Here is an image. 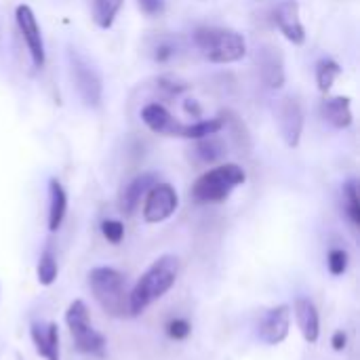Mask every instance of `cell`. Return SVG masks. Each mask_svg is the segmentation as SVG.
<instances>
[{"instance_id":"6da1fadb","label":"cell","mask_w":360,"mask_h":360,"mask_svg":"<svg viewBox=\"0 0 360 360\" xmlns=\"http://www.w3.org/2000/svg\"><path fill=\"white\" fill-rule=\"evenodd\" d=\"M179 276V259L175 255L158 257L135 283L129 293V316H139L146 312L156 300L165 297L177 283Z\"/></svg>"},{"instance_id":"7a4b0ae2","label":"cell","mask_w":360,"mask_h":360,"mask_svg":"<svg viewBox=\"0 0 360 360\" xmlns=\"http://www.w3.org/2000/svg\"><path fill=\"white\" fill-rule=\"evenodd\" d=\"M194 46L211 63H236L247 55V40L240 32L221 25H200L192 34Z\"/></svg>"},{"instance_id":"3957f363","label":"cell","mask_w":360,"mask_h":360,"mask_svg":"<svg viewBox=\"0 0 360 360\" xmlns=\"http://www.w3.org/2000/svg\"><path fill=\"white\" fill-rule=\"evenodd\" d=\"M247 181V173L236 162L217 165L205 171L192 186V196L200 205H217L230 198V194Z\"/></svg>"},{"instance_id":"277c9868","label":"cell","mask_w":360,"mask_h":360,"mask_svg":"<svg viewBox=\"0 0 360 360\" xmlns=\"http://www.w3.org/2000/svg\"><path fill=\"white\" fill-rule=\"evenodd\" d=\"M89 287L95 302L114 319L129 316V293L122 272L110 266H99L89 272Z\"/></svg>"},{"instance_id":"5b68a950","label":"cell","mask_w":360,"mask_h":360,"mask_svg":"<svg viewBox=\"0 0 360 360\" xmlns=\"http://www.w3.org/2000/svg\"><path fill=\"white\" fill-rule=\"evenodd\" d=\"M65 325L74 340V346L82 354H101L105 350V338L93 329L89 308L82 300H74L65 310Z\"/></svg>"},{"instance_id":"8992f818","label":"cell","mask_w":360,"mask_h":360,"mask_svg":"<svg viewBox=\"0 0 360 360\" xmlns=\"http://www.w3.org/2000/svg\"><path fill=\"white\" fill-rule=\"evenodd\" d=\"M68 63H70V76L78 91V97L86 108H99L103 99V80L97 72V68L80 55L76 49H68Z\"/></svg>"},{"instance_id":"52a82bcc","label":"cell","mask_w":360,"mask_h":360,"mask_svg":"<svg viewBox=\"0 0 360 360\" xmlns=\"http://www.w3.org/2000/svg\"><path fill=\"white\" fill-rule=\"evenodd\" d=\"M15 21H17L19 34L23 38V44H25V49L30 53L32 65L36 70H42L44 68V61H46V51H44L42 32H40L38 19H36L32 6L30 4H17V8H15Z\"/></svg>"},{"instance_id":"ba28073f","label":"cell","mask_w":360,"mask_h":360,"mask_svg":"<svg viewBox=\"0 0 360 360\" xmlns=\"http://www.w3.org/2000/svg\"><path fill=\"white\" fill-rule=\"evenodd\" d=\"M179 207V194L171 184L156 181L143 196V219L148 224L167 221Z\"/></svg>"},{"instance_id":"9c48e42d","label":"cell","mask_w":360,"mask_h":360,"mask_svg":"<svg viewBox=\"0 0 360 360\" xmlns=\"http://www.w3.org/2000/svg\"><path fill=\"white\" fill-rule=\"evenodd\" d=\"M276 122L281 137L289 148H297L304 133V110L295 97H283L276 105Z\"/></svg>"},{"instance_id":"30bf717a","label":"cell","mask_w":360,"mask_h":360,"mask_svg":"<svg viewBox=\"0 0 360 360\" xmlns=\"http://www.w3.org/2000/svg\"><path fill=\"white\" fill-rule=\"evenodd\" d=\"M289 329H291V308L283 304L266 312V316L257 327V338L266 346H281L289 338Z\"/></svg>"},{"instance_id":"8fae6325","label":"cell","mask_w":360,"mask_h":360,"mask_svg":"<svg viewBox=\"0 0 360 360\" xmlns=\"http://www.w3.org/2000/svg\"><path fill=\"white\" fill-rule=\"evenodd\" d=\"M274 23L281 30V34L295 46H302L306 42V27L300 17V4L297 0H283L278 2L274 11Z\"/></svg>"},{"instance_id":"7c38bea8","label":"cell","mask_w":360,"mask_h":360,"mask_svg":"<svg viewBox=\"0 0 360 360\" xmlns=\"http://www.w3.org/2000/svg\"><path fill=\"white\" fill-rule=\"evenodd\" d=\"M141 120L152 133L162 137H181L184 133V122H179L162 103H148L141 110Z\"/></svg>"},{"instance_id":"4fadbf2b","label":"cell","mask_w":360,"mask_h":360,"mask_svg":"<svg viewBox=\"0 0 360 360\" xmlns=\"http://www.w3.org/2000/svg\"><path fill=\"white\" fill-rule=\"evenodd\" d=\"M259 76L268 89H281L285 84V59L281 49L266 44L257 51Z\"/></svg>"},{"instance_id":"5bb4252c","label":"cell","mask_w":360,"mask_h":360,"mask_svg":"<svg viewBox=\"0 0 360 360\" xmlns=\"http://www.w3.org/2000/svg\"><path fill=\"white\" fill-rule=\"evenodd\" d=\"M30 335H32L38 356H42L44 360H61L57 323H53V321L51 323H32Z\"/></svg>"},{"instance_id":"9a60e30c","label":"cell","mask_w":360,"mask_h":360,"mask_svg":"<svg viewBox=\"0 0 360 360\" xmlns=\"http://www.w3.org/2000/svg\"><path fill=\"white\" fill-rule=\"evenodd\" d=\"M156 181H158L156 173H141V175L133 177V179L122 188V192H120V200H118L120 211H122L124 215H133V213L137 211V207L141 205L143 196L148 194V190H150Z\"/></svg>"},{"instance_id":"2e32d148","label":"cell","mask_w":360,"mask_h":360,"mask_svg":"<svg viewBox=\"0 0 360 360\" xmlns=\"http://www.w3.org/2000/svg\"><path fill=\"white\" fill-rule=\"evenodd\" d=\"M293 312H295V323H297L304 340L308 344H316L321 338V316H319L316 306L308 297H297Z\"/></svg>"},{"instance_id":"e0dca14e","label":"cell","mask_w":360,"mask_h":360,"mask_svg":"<svg viewBox=\"0 0 360 360\" xmlns=\"http://www.w3.org/2000/svg\"><path fill=\"white\" fill-rule=\"evenodd\" d=\"M321 116L333 129H348L352 124V103L350 97H325L321 101Z\"/></svg>"},{"instance_id":"ac0fdd59","label":"cell","mask_w":360,"mask_h":360,"mask_svg":"<svg viewBox=\"0 0 360 360\" xmlns=\"http://www.w3.org/2000/svg\"><path fill=\"white\" fill-rule=\"evenodd\" d=\"M68 213V194L59 179H49V230L57 232Z\"/></svg>"},{"instance_id":"d6986e66","label":"cell","mask_w":360,"mask_h":360,"mask_svg":"<svg viewBox=\"0 0 360 360\" xmlns=\"http://www.w3.org/2000/svg\"><path fill=\"white\" fill-rule=\"evenodd\" d=\"M192 156L200 165H215L226 156V143L217 135H209L202 139H196L192 148Z\"/></svg>"},{"instance_id":"ffe728a7","label":"cell","mask_w":360,"mask_h":360,"mask_svg":"<svg viewBox=\"0 0 360 360\" xmlns=\"http://www.w3.org/2000/svg\"><path fill=\"white\" fill-rule=\"evenodd\" d=\"M124 0H93V21L101 30H110Z\"/></svg>"},{"instance_id":"44dd1931","label":"cell","mask_w":360,"mask_h":360,"mask_svg":"<svg viewBox=\"0 0 360 360\" xmlns=\"http://www.w3.org/2000/svg\"><path fill=\"white\" fill-rule=\"evenodd\" d=\"M314 74H316V84H319L321 93H329L331 86H333V82H335V80L340 78V74H342V65H340L335 59L325 57V59H321V61L316 63Z\"/></svg>"},{"instance_id":"7402d4cb","label":"cell","mask_w":360,"mask_h":360,"mask_svg":"<svg viewBox=\"0 0 360 360\" xmlns=\"http://www.w3.org/2000/svg\"><path fill=\"white\" fill-rule=\"evenodd\" d=\"M221 129H224V122H221V118L196 120V122L184 124L181 139H192V141H196V139H202V137H209V135H217Z\"/></svg>"},{"instance_id":"603a6c76","label":"cell","mask_w":360,"mask_h":360,"mask_svg":"<svg viewBox=\"0 0 360 360\" xmlns=\"http://www.w3.org/2000/svg\"><path fill=\"white\" fill-rule=\"evenodd\" d=\"M57 274H59V266H57V257L51 249H44L40 259H38V268H36V276H38V283L42 287H51L55 281H57Z\"/></svg>"},{"instance_id":"cb8c5ba5","label":"cell","mask_w":360,"mask_h":360,"mask_svg":"<svg viewBox=\"0 0 360 360\" xmlns=\"http://www.w3.org/2000/svg\"><path fill=\"white\" fill-rule=\"evenodd\" d=\"M344 211L352 226H360V198L356 179H348L344 184Z\"/></svg>"},{"instance_id":"d4e9b609","label":"cell","mask_w":360,"mask_h":360,"mask_svg":"<svg viewBox=\"0 0 360 360\" xmlns=\"http://www.w3.org/2000/svg\"><path fill=\"white\" fill-rule=\"evenodd\" d=\"M348 264H350L348 251H344V249H331V251H329V255H327V268H329V272H331L333 276L346 274Z\"/></svg>"},{"instance_id":"484cf974","label":"cell","mask_w":360,"mask_h":360,"mask_svg":"<svg viewBox=\"0 0 360 360\" xmlns=\"http://www.w3.org/2000/svg\"><path fill=\"white\" fill-rule=\"evenodd\" d=\"M101 234H103V238H105L108 243L118 245V243H122V238H124V224L118 221V219H105V221L101 224Z\"/></svg>"},{"instance_id":"4316f807","label":"cell","mask_w":360,"mask_h":360,"mask_svg":"<svg viewBox=\"0 0 360 360\" xmlns=\"http://www.w3.org/2000/svg\"><path fill=\"white\" fill-rule=\"evenodd\" d=\"M190 333H192V325L186 319H173L167 325V335L171 340H175V342H181V340L190 338Z\"/></svg>"},{"instance_id":"83f0119b","label":"cell","mask_w":360,"mask_h":360,"mask_svg":"<svg viewBox=\"0 0 360 360\" xmlns=\"http://www.w3.org/2000/svg\"><path fill=\"white\" fill-rule=\"evenodd\" d=\"M175 53H177V44H175L173 40H169V38H162V40L156 42L152 57H154V61L165 63V61H169Z\"/></svg>"},{"instance_id":"f1b7e54d","label":"cell","mask_w":360,"mask_h":360,"mask_svg":"<svg viewBox=\"0 0 360 360\" xmlns=\"http://www.w3.org/2000/svg\"><path fill=\"white\" fill-rule=\"evenodd\" d=\"M137 4L148 17H158L165 13V0H137Z\"/></svg>"},{"instance_id":"f546056e","label":"cell","mask_w":360,"mask_h":360,"mask_svg":"<svg viewBox=\"0 0 360 360\" xmlns=\"http://www.w3.org/2000/svg\"><path fill=\"white\" fill-rule=\"evenodd\" d=\"M158 89L167 91V95L173 97V95H179L181 91H186L188 84L186 82H179V80H173V78H160L158 80Z\"/></svg>"},{"instance_id":"4dcf8cb0","label":"cell","mask_w":360,"mask_h":360,"mask_svg":"<svg viewBox=\"0 0 360 360\" xmlns=\"http://www.w3.org/2000/svg\"><path fill=\"white\" fill-rule=\"evenodd\" d=\"M346 344H348V335L344 331H335L333 338H331V346L335 352H344L346 350Z\"/></svg>"},{"instance_id":"1f68e13d","label":"cell","mask_w":360,"mask_h":360,"mask_svg":"<svg viewBox=\"0 0 360 360\" xmlns=\"http://www.w3.org/2000/svg\"><path fill=\"white\" fill-rule=\"evenodd\" d=\"M186 112L192 114V118H202V110H200V105L194 99H188L186 101Z\"/></svg>"}]
</instances>
